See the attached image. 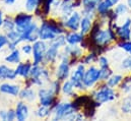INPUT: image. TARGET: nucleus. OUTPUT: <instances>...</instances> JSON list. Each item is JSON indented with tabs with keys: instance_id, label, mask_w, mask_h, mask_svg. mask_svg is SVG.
<instances>
[{
	"instance_id": "nucleus-29",
	"label": "nucleus",
	"mask_w": 131,
	"mask_h": 121,
	"mask_svg": "<svg viewBox=\"0 0 131 121\" xmlns=\"http://www.w3.org/2000/svg\"><path fill=\"white\" fill-rule=\"evenodd\" d=\"M129 10V7H128V4H125V3H122V2H119L116 7L114 8V12L115 14L119 17V16H123L125 15Z\"/></svg>"
},
{
	"instance_id": "nucleus-38",
	"label": "nucleus",
	"mask_w": 131,
	"mask_h": 121,
	"mask_svg": "<svg viewBox=\"0 0 131 121\" xmlns=\"http://www.w3.org/2000/svg\"><path fill=\"white\" fill-rule=\"evenodd\" d=\"M120 69H123V70L131 69V55H129L128 57H126L122 60L121 64H120Z\"/></svg>"
},
{
	"instance_id": "nucleus-5",
	"label": "nucleus",
	"mask_w": 131,
	"mask_h": 121,
	"mask_svg": "<svg viewBox=\"0 0 131 121\" xmlns=\"http://www.w3.org/2000/svg\"><path fill=\"white\" fill-rule=\"evenodd\" d=\"M117 95L116 92L113 88L109 87L107 84L102 86L101 88L97 89L96 91L93 93V98L96 102H98L100 104H104V103H108V102H112L116 99Z\"/></svg>"
},
{
	"instance_id": "nucleus-14",
	"label": "nucleus",
	"mask_w": 131,
	"mask_h": 121,
	"mask_svg": "<svg viewBox=\"0 0 131 121\" xmlns=\"http://www.w3.org/2000/svg\"><path fill=\"white\" fill-rule=\"evenodd\" d=\"M75 8V3L74 0H61L60 7H59V19L60 21H65L66 18L74 11Z\"/></svg>"
},
{
	"instance_id": "nucleus-21",
	"label": "nucleus",
	"mask_w": 131,
	"mask_h": 121,
	"mask_svg": "<svg viewBox=\"0 0 131 121\" xmlns=\"http://www.w3.org/2000/svg\"><path fill=\"white\" fill-rule=\"evenodd\" d=\"M6 63L11 64V65H16L21 61V55H20V50L19 49H14L11 50L4 58Z\"/></svg>"
},
{
	"instance_id": "nucleus-24",
	"label": "nucleus",
	"mask_w": 131,
	"mask_h": 121,
	"mask_svg": "<svg viewBox=\"0 0 131 121\" xmlns=\"http://www.w3.org/2000/svg\"><path fill=\"white\" fill-rule=\"evenodd\" d=\"M35 115L38 118H42V119H46L49 117H52V108L48 107V106H43L40 105L36 111H35Z\"/></svg>"
},
{
	"instance_id": "nucleus-13",
	"label": "nucleus",
	"mask_w": 131,
	"mask_h": 121,
	"mask_svg": "<svg viewBox=\"0 0 131 121\" xmlns=\"http://www.w3.org/2000/svg\"><path fill=\"white\" fill-rule=\"evenodd\" d=\"M115 33L117 38H119L121 41H126L131 39V18L127 17L125 22L121 26H117L115 29Z\"/></svg>"
},
{
	"instance_id": "nucleus-44",
	"label": "nucleus",
	"mask_w": 131,
	"mask_h": 121,
	"mask_svg": "<svg viewBox=\"0 0 131 121\" xmlns=\"http://www.w3.org/2000/svg\"><path fill=\"white\" fill-rule=\"evenodd\" d=\"M2 1H3V3L6 4V5H12V4L15 3L16 0H2Z\"/></svg>"
},
{
	"instance_id": "nucleus-45",
	"label": "nucleus",
	"mask_w": 131,
	"mask_h": 121,
	"mask_svg": "<svg viewBox=\"0 0 131 121\" xmlns=\"http://www.w3.org/2000/svg\"><path fill=\"white\" fill-rule=\"evenodd\" d=\"M127 4H128L129 9H131V0H127Z\"/></svg>"
},
{
	"instance_id": "nucleus-42",
	"label": "nucleus",
	"mask_w": 131,
	"mask_h": 121,
	"mask_svg": "<svg viewBox=\"0 0 131 121\" xmlns=\"http://www.w3.org/2000/svg\"><path fill=\"white\" fill-rule=\"evenodd\" d=\"M6 115H7V110H0V119L1 120H6Z\"/></svg>"
},
{
	"instance_id": "nucleus-30",
	"label": "nucleus",
	"mask_w": 131,
	"mask_h": 121,
	"mask_svg": "<svg viewBox=\"0 0 131 121\" xmlns=\"http://www.w3.org/2000/svg\"><path fill=\"white\" fill-rule=\"evenodd\" d=\"M120 108L124 114H130L131 115V96H127L122 100Z\"/></svg>"
},
{
	"instance_id": "nucleus-1",
	"label": "nucleus",
	"mask_w": 131,
	"mask_h": 121,
	"mask_svg": "<svg viewBox=\"0 0 131 121\" xmlns=\"http://www.w3.org/2000/svg\"><path fill=\"white\" fill-rule=\"evenodd\" d=\"M65 34V28L63 26V22L56 21L54 18L51 19H43L39 26V39L43 40L47 43L53 41L57 36Z\"/></svg>"
},
{
	"instance_id": "nucleus-8",
	"label": "nucleus",
	"mask_w": 131,
	"mask_h": 121,
	"mask_svg": "<svg viewBox=\"0 0 131 121\" xmlns=\"http://www.w3.org/2000/svg\"><path fill=\"white\" fill-rule=\"evenodd\" d=\"M100 80H101V68L91 65L88 69H85L83 84L86 90L94 88Z\"/></svg>"
},
{
	"instance_id": "nucleus-39",
	"label": "nucleus",
	"mask_w": 131,
	"mask_h": 121,
	"mask_svg": "<svg viewBox=\"0 0 131 121\" xmlns=\"http://www.w3.org/2000/svg\"><path fill=\"white\" fill-rule=\"evenodd\" d=\"M98 64L100 68H105V67H109L110 63H109V59L106 56H100L98 57Z\"/></svg>"
},
{
	"instance_id": "nucleus-33",
	"label": "nucleus",
	"mask_w": 131,
	"mask_h": 121,
	"mask_svg": "<svg viewBox=\"0 0 131 121\" xmlns=\"http://www.w3.org/2000/svg\"><path fill=\"white\" fill-rule=\"evenodd\" d=\"M120 90L124 93H130L131 92V75L123 78L122 83L120 84Z\"/></svg>"
},
{
	"instance_id": "nucleus-43",
	"label": "nucleus",
	"mask_w": 131,
	"mask_h": 121,
	"mask_svg": "<svg viewBox=\"0 0 131 121\" xmlns=\"http://www.w3.org/2000/svg\"><path fill=\"white\" fill-rule=\"evenodd\" d=\"M3 23H4V13H3V11L0 9V29L2 28Z\"/></svg>"
},
{
	"instance_id": "nucleus-9",
	"label": "nucleus",
	"mask_w": 131,
	"mask_h": 121,
	"mask_svg": "<svg viewBox=\"0 0 131 121\" xmlns=\"http://www.w3.org/2000/svg\"><path fill=\"white\" fill-rule=\"evenodd\" d=\"M38 100H39V104L43 105V106H48L51 107L57 102V96L55 95V93L52 91L49 87L45 88V87H41L38 92Z\"/></svg>"
},
{
	"instance_id": "nucleus-15",
	"label": "nucleus",
	"mask_w": 131,
	"mask_h": 121,
	"mask_svg": "<svg viewBox=\"0 0 131 121\" xmlns=\"http://www.w3.org/2000/svg\"><path fill=\"white\" fill-rule=\"evenodd\" d=\"M21 90L20 85L11 84V83H2L0 84V94L10 96V97H18Z\"/></svg>"
},
{
	"instance_id": "nucleus-37",
	"label": "nucleus",
	"mask_w": 131,
	"mask_h": 121,
	"mask_svg": "<svg viewBox=\"0 0 131 121\" xmlns=\"http://www.w3.org/2000/svg\"><path fill=\"white\" fill-rule=\"evenodd\" d=\"M20 51H21L26 56L32 55V52H33V44H32V43L25 42V43L23 44V46H21Z\"/></svg>"
},
{
	"instance_id": "nucleus-25",
	"label": "nucleus",
	"mask_w": 131,
	"mask_h": 121,
	"mask_svg": "<svg viewBox=\"0 0 131 121\" xmlns=\"http://www.w3.org/2000/svg\"><path fill=\"white\" fill-rule=\"evenodd\" d=\"M53 2L54 0H42L41 1V5H40V8L44 14L45 17L49 16L50 13L52 12V5H53Z\"/></svg>"
},
{
	"instance_id": "nucleus-6",
	"label": "nucleus",
	"mask_w": 131,
	"mask_h": 121,
	"mask_svg": "<svg viewBox=\"0 0 131 121\" xmlns=\"http://www.w3.org/2000/svg\"><path fill=\"white\" fill-rule=\"evenodd\" d=\"M85 73V64H83L81 61L78 62L75 66V69L70 73L69 79L73 84L75 90L77 91H85V87L83 84V77Z\"/></svg>"
},
{
	"instance_id": "nucleus-2",
	"label": "nucleus",
	"mask_w": 131,
	"mask_h": 121,
	"mask_svg": "<svg viewBox=\"0 0 131 121\" xmlns=\"http://www.w3.org/2000/svg\"><path fill=\"white\" fill-rule=\"evenodd\" d=\"M100 27H101L100 24H96L95 26H93V29L90 33L91 34L90 39H92L93 43L98 48H104L109 46L113 41H115L117 36L115 31L112 28L108 27L107 29L101 30Z\"/></svg>"
},
{
	"instance_id": "nucleus-23",
	"label": "nucleus",
	"mask_w": 131,
	"mask_h": 121,
	"mask_svg": "<svg viewBox=\"0 0 131 121\" xmlns=\"http://www.w3.org/2000/svg\"><path fill=\"white\" fill-rule=\"evenodd\" d=\"M93 29V19L88 17V16H82L79 25V31L82 35H88L91 33Z\"/></svg>"
},
{
	"instance_id": "nucleus-34",
	"label": "nucleus",
	"mask_w": 131,
	"mask_h": 121,
	"mask_svg": "<svg viewBox=\"0 0 131 121\" xmlns=\"http://www.w3.org/2000/svg\"><path fill=\"white\" fill-rule=\"evenodd\" d=\"M61 82L58 80V79H54V80H50V85H49V88L52 90V91L55 93L56 96H58L60 93H61Z\"/></svg>"
},
{
	"instance_id": "nucleus-26",
	"label": "nucleus",
	"mask_w": 131,
	"mask_h": 121,
	"mask_svg": "<svg viewBox=\"0 0 131 121\" xmlns=\"http://www.w3.org/2000/svg\"><path fill=\"white\" fill-rule=\"evenodd\" d=\"M123 75L122 74H112L109 78H108V80H107V85L109 86V87H111V88H116V87H118V86H120V84L122 83V80H123Z\"/></svg>"
},
{
	"instance_id": "nucleus-31",
	"label": "nucleus",
	"mask_w": 131,
	"mask_h": 121,
	"mask_svg": "<svg viewBox=\"0 0 131 121\" xmlns=\"http://www.w3.org/2000/svg\"><path fill=\"white\" fill-rule=\"evenodd\" d=\"M2 29L4 31V33L10 32V31L15 29V24H14V19L10 16H6L4 17V23L2 26Z\"/></svg>"
},
{
	"instance_id": "nucleus-32",
	"label": "nucleus",
	"mask_w": 131,
	"mask_h": 121,
	"mask_svg": "<svg viewBox=\"0 0 131 121\" xmlns=\"http://www.w3.org/2000/svg\"><path fill=\"white\" fill-rule=\"evenodd\" d=\"M96 60H98V55L96 52H91L86 55H84V57L81 59V62L85 65H89V64H92L93 62H95Z\"/></svg>"
},
{
	"instance_id": "nucleus-41",
	"label": "nucleus",
	"mask_w": 131,
	"mask_h": 121,
	"mask_svg": "<svg viewBox=\"0 0 131 121\" xmlns=\"http://www.w3.org/2000/svg\"><path fill=\"white\" fill-rule=\"evenodd\" d=\"M16 119V114H15V109H8L7 110V115H6V120L13 121Z\"/></svg>"
},
{
	"instance_id": "nucleus-17",
	"label": "nucleus",
	"mask_w": 131,
	"mask_h": 121,
	"mask_svg": "<svg viewBox=\"0 0 131 121\" xmlns=\"http://www.w3.org/2000/svg\"><path fill=\"white\" fill-rule=\"evenodd\" d=\"M32 66H33V61L32 62L31 61H25V62L20 61L18 64H16V67L14 69H15L17 76H19L24 79H28L31 74Z\"/></svg>"
},
{
	"instance_id": "nucleus-35",
	"label": "nucleus",
	"mask_w": 131,
	"mask_h": 121,
	"mask_svg": "<svg viewBox=\"0 0 131 121\" xmlns=\"http://www.w3.org/2000/svg\"><path fill=\"white\" fill-rule=\"evenodd\" d=\"M118 48L124 50L126 53H128L129 55H131V41L130 40H126V41H121L117 44Z\"/></svg>"
},
{
	"instance_id": "nucleus-36",
	"label": "nucleus",
	"mask_w": 131,
	"mask_h": 121,
	"mask_svg": "<svg viewBox=\"0 0 131 121\" xmlns=\"http://www.w3.org/2000/svg\"><path fill=\"white\" fill-rule=\"evenodd\" d=\"M113 74V70L109 67H105V68H101V80L103 82H107L108 78Z\"/></svg>"
},
{
	"instance_id": "nucleus-19",
	"label": "nucleus",
	"mask_w": 131,
	"mask_h": 121,
	"mask_svg": "<svg viewBox=\"0 0 131 121\" xmlns=\"http://www.w3.org/2000/svg\"><path fill=\"white\" fill-rule=\"evenodd\" d=\"M18 97L23 101L32 103V102H34L38 98V94H37V92L35 91L34 89H32V87H25L24 89L20 90V93H19Z\"/></svg>"
},
{
	"instance_id": "nucleus-20",
	"label": "nucleus",
	"mask_w": 131,
	"mask_h": 121,
	"mask_svg": "<svg viewBox=\"0 0 131 121\" xmlns=\"http://www.w3.org/2000/svg\"><path fill=\"white\" fill-rule=\"evenodd\" d=\"M66 36V43L73 46V45H78L80 44L83 40H84V35H82L80 32H71L69 31L67 34H65Z\"/></svg>"
},
{
	"instance_id": "nucleus-4",
	"label": "nucleus",
	"mask_w": 131,
	"mask_h": 121,
	"mask_svg": "<svg viewBox=\"0 0 131 121\" xmlns=\"http://www.w3.org/2000/svg\"><path fill=\"white\" fill-rule=\"evenodd\" d=\"M58 60H59V64L57 65L56 70H55V77H56V79H58L62 83V82L69 78L70 73H71V70H70V68H71L70 56L65 54L62 51L59 54Z\"/></svg>"
},
{
	"instance_id": "nucleus-3",
	"label": "nucleus",
	"mask_w": 131,
	"mask_h": 121,
	"mask_svg": "<svg viewBox=\"0 0 131 121\" xmlns=\"http://www.w3.org/2000/svg\"><path fill=\"white\" fill-rule=\"evenodd\" d=\"M79 111L74 102H56L52 106L53 120H68L70 115Z\"/></svg>"
},
{
	"instance_id": "nucleus-27",
	"label": "nucleus",
	"mask_w": 131,
	"mask_h": 121,
	"mask_svg": "<svg viewBox=\"0 0 131 121\" xmlns=\"http://www.w3.org/2000/svg\"><path fill=\"white\" fill-rule=\"evenodd\" d=\"M42 0H25V9L28 12H34L37 8L40 7Z\"/></svg>"
},
{
	"instance_id": "nucleus-10",
	"label": "nucleus",
	"mask_w": 131,
	"mask_h": 121,
	"mask_svg": "<svg viewBox=\"0 0 131 121\" xmlns=\"http://www.w3.org/2000/svg\"><path fill=\"white\" fill-rule=\"evenodd\" d=\"M35 15L31 14V12H19L17 13L13 19H14V24H15V29L18 31L19 33L24 32L26 29H28L34 22Z\"/></svg>"
},
{
	"instance_id": "nucleus-12",
	"label": "nucleus",
	"mask_w": 131,
	"mask_h": 121,
	"mask_svg": "<svg viewBox=\"0 0 131 121\" xmlns=\"http://www.w3.org/2000/svg\"><path fill=\"white\" fill-rule=\"evenodd\" d=\"M81 13L78 11H73L65 21H63V26L65 28V30L71 31V32H75V31L79 30V25H80V21H81Z\"/></svg>"
},
{
	"instance_id": "nucleus-11",
	"label": "nucleus",
	"mask_w": 131,
	"mask_h": 121,
	"mask_svg": "<svg viewBox=\"0 0 131 121\" xmlns=\"http://www.w3.org/2000/svg\"><path fill=\"white\" fill-rule=\"evenodd\" d=\"M20 39L21 42H28V43H32L39 40V25L34 22L33 24L24 32L20 33Z\"/></svg>"
},
{
	"instance_id": "nucleus-7",
	"label": "nucleus",
	"mask_w": 131,
	"mask_h": 121,
	"mask_svg": "<svg viewBox=\"0 0 131 121\" xmlns=\"http://www.w3.org/2000/svg\"><path fill=\"white\" fill-rule=\"evenodd\" d=\"M48 48V43L43 40H38L33 43V64H44L45 54Z\"/></svg>"
},
{
	"instance_id": "nucleus-18",
	"label": "nucleus",
	"mask_w": 131,
	"mask_h": 121,
	"mask_svg": "<svg viewBox=\"0 0 131 121\" xmlns=\"http://www.w3.org/2000/svg\"><path fill=\"white\" fill-rule=\"evenodd\" d=\"M17 77V74L15 72L14 68H11L5 64H1L0 65V82H5V80H15V78Z\"/></svg>"
},
{
	"instance_id": "nucleus-22",
	"label": "nucleus",
	"mask_w": 131,
	"mask_h": 121,
	"mask_svg": "<svg viewBox=\"0 0 131 121\" xmlns=\"http://www.w3.org/2000/svg\"><path fill=\"white\" fill-rule=\"evenodd\" d=\"M61 93L65 96V97H72L75 98L76 94H75V88L73 86V84L71 83L70 79H66L64 82H62L61 85Z\"/></svg>"
},
{
	"instance_id": "nucleus-16",
	"label": "nucleus",
	"mask_w": 131,
	"mask_h": 121,
	"mask_svg": "<svg viewBox=\"0 0 131 121\" xmlns=\"http://www.w3.org/2000/svg\"><path fill=\"white\" fill-rule=\"evenodd\" d=\"M15 114L18 121H25L30 117V107L26 101H18L15 105Z\"/></svg>"
},
{
	"instance_id": "nucleus-40",
	"label": "nucleus",
	"mask_w": 131,
	"mask_h": 121,
	"mask_svg": "<svg viewBox=\"0 0 131 121\" xmlns=\"http://www.w3.org/2000/svg\"><path fill=\"white\" fill-rule=\"evenodd\" d=\"M8 43H9V40H8L6 34L5 33L4 34L0 33V50H2L4 47H7Z\"/></svg>"
},
{
	"instance_id": "nucleus-28",
	"label": "nucleus",
	"mask_w": 131,
	"mask_h": 121,
	"mask_svg": "<svg viewBox=\"0 0 131 121\" xmlns=\"http://www.w3.org/2000/svg\"><path fill=\"white\" fill-rule=\"evenodd\" d=\"M82 53H83V48L81 46H77V45H70V52H69V56L70 58H74V59H78L80 57H82Z\"/></svg>"
}]
</instances>
